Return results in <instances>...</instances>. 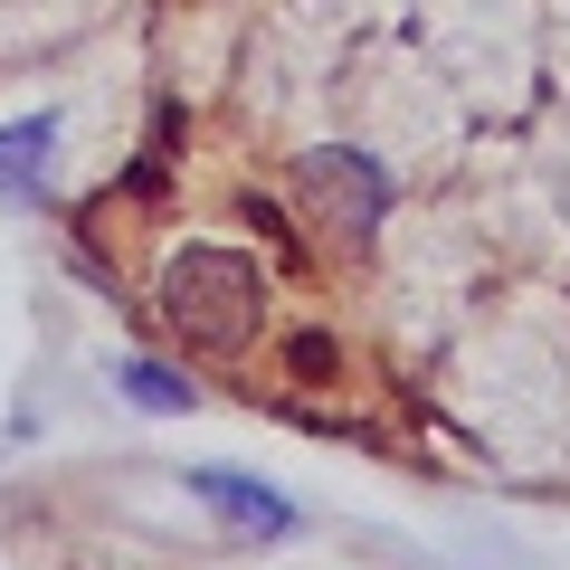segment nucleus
<instances>
[{
	"mask_svg": "<svg viewBox=\"0 0 570 570\" xmlns=\"http://www.w3.org/2000/svg\"><path fill=\"white\" fill-rule=\"evenodd\" d=\"M257 314H266V276L238 247H181L163 266V324L190 352H238L257 333Z\"/></svg>",
	"mask_w": 570,
	"mask_h": 570,
	"instance_id": "1",
	"label": "nucleus"
},
{
	"mask_svg": "<svg viewBox=\"0 0 570 570\" xmlns=\"http://www.w3.org/2000/svg\"><path fill=\"white\" fill-rule=\"evenodd\" d=\"M305 200L324 209V228L371 238V228L390 219V171L371 163V153H352V142H324V153H305Z\"/></svg>",
	"mask_w": 570,
	"mask_h": 570,
	"instance_id": "2",
	"label": "nucleus"
},
{
	"mask_svg": "<svg viewBox=\"0 0 570 570\" xmlns=\"http://www.w3.org/2000/svg\"><path fill=\"white\" fill-rule=\"evenodd\" d=\"M190 504L228 513V523L257 532V542H285V532L305 523V513H295V494H276L266 475H238V466H190Z\"/></svg>",
	"mask_w": 570,
	"mask_h": 570,
	"instance_id": "3",
	"label": "nucleus"
},
{
	"mask_svg": "<svg viewBox=\"0 0 570 570\" xmlns=\"http://www.w3.org/2000/svg\"><path fill=\"white\" fill-rule=\"evenodd\" d=\"M48 171H58V115L0 124V200H10V209H39L48 200Z\"/></svg>",
	"mask_w": 570,
	"mask_h": 570,
	"instance_id": "4",
	"label": "nucleus"
},
{
	"mask_svg": "<svg viewBox=\"0 0 570 570\" xmlns=\"http://www.w3.org/2000/svg\"><path fill=\"white\" fill-rule=\"evenodd\" d=\"M115 390H124L134 409H153V419H181V409L200 400V390H190L171 362H142V352H124V362H115Z\"/></svg>",
	"mask_w": 570,
	"mask_h": 570,
	"instance_id": "5",
	"label": "nucleus"
},
{
	"mask_svg": "<svg viewBox=\"0 0 570 570\" xmlns=\"http://www.w3.org/2000/svg\"><path fill=\"white\" fill-rule=\"evenodd\" d=\"M285 362L305 371V381H324V371H333V343H324V333H295V343H285Z\"/></svg>",
	"mask_w": 570,
	"mask_h": 570,
	"instance_id": "6",
	"label": "nucleus"
}]
</instances>
